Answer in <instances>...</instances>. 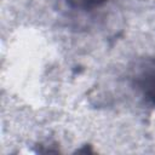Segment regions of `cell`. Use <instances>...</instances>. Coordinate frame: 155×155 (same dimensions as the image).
Here are the masks:
<instances>
[{
    "label": "cell",
    "mask_w": 155,
    "mask_h": 155,
    "mask_svg": "<svg viewBox=\"0 0 155 155\" xmlns=\"http://www.w3.org/2000/svg\"><path fill=\"white\" fill-rule=\"evenodd\" d=\"M132 82L143 98L155 108V56L147 57L136 65Z\"/></svg>",
    "instance_id": "obj_1"
},
{
    "label": "cell",
    "mask_w": 155,
    "mask_h": 155,
    "mask_svg": "<svg viewBox=\"0 0 155 155\" xmlns=\"http://www.w3.org/2000/svg\"><path fill=\"white\" fill-rule=\"evenodd\" d=\"M75 153L76 154H93L94 150H93V148H92L91 144H85V145H82V148L78 149Z\"/></svg>",
    "instance_id": "obj_3"
},
{
    "label": "cell",
    "mask_w": 155,
    "mask_h": 155,
    "mask_svg": "<svg viewBox=\"0 0 155 155\" xmlns=\"http://www.w3.org/2000/svg\"><path fill=\"white\" fill-rule=\"evenodd\" d=\"M64 1L69 7H71L74 10L92 11V10L104 5L108 0H64Z\"/></svg>",
    "instance_id": "obj_2"
}]
</instances>
